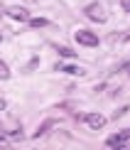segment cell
I'll return each mask as SVG.
<instances>
[{"label":"cell","mask_w":130,"mask_h":150,"mask_svg":"<svg viewBox=\"0 0 130 150\" xmlns=\"http://www.w3.org/2000/svg\"><path fill=\"white\" fill-rule=\"evenodd\" d=\"M52 126H54V121H44V123H42V128H37V133H34V138H39V135H44V133H47V130L52 128Z\"/></svg>","instance_id":"cell-10"},{"label":"cell","mask_w":130,"mask_h":150,"mask_svg":"<svg viewBox=\"0 0 130 150\" xmlns=\"http://www.w3.org/2000/svg\"><path fill=\"white\" fill-rule=\"evenodd\" d=\"M110 148H115V150H120L123 145H128L130 143V130H123V133H115V135H110V138L106 140Z\"/></svg>","instance_id":"cell-5"},{"label":"cell","mask_w":130,"mask_h":150,"mask_svg":"<svg viewBox=\"0 0 130 150\" xmlns=\"http://www.w3.org/2000/svg\"><path fill=\"white\" fill-rule=\"evenodd\" d=\"M54 69H57V71H64V74H71V76H84V74H86L81 67H76V64H61V62L54 67Z\"/></svg>","instance_id":"cell-6"},{"label":"cell","mask_w":130,"mask_h":150,"mask_svg":"<svg viewBox=\"0 0 130 150\" xmlns=\"http://www.w3.org/2000/svg\"><path fill=\"white\" fill-rule=\"evenodd\" d=\"M125 40H128V42H130V35H128V37H125Z\"/></svg>","instance_id":"cell-13"},{"label":"cell","mask_w":130,"mask_h":150,"mask_svg":"<svg viewBox=\"0 0 130 150\" xmlns=\"http://www.w3.org/2000/svg\"><path fill=\"white\" fill-rule=\"evenodd\" d=\"M57 52L61 54V57H66V59H74V57H76V52H74V49H69V47H64V45H59Z\"/></svg>","instance_id":"cell-8"},{"label":"cell","mask_w":130,"mask_h":150,"mask_svg":"<svg viewBox=\"0 0 130 150\" xmlns=\"http://www.w3.org/2000/svg\"><path fill=\"white\" fill-rule=\"evenodd\" d=\"M30 27H47L49 25V20H44V17H30Z\"/></svg>","instance_id":"cell-7"},{"label":"cell","mask_w":130,"mask_h":150,"mask_svg":"<svg viewBox=\"0 0 130 150\" xmlns=\"http://www.w3.org/2000/svg\"><path fill=\"white\" fill-rule=\"evenodd\" d=\"M5 15L10 17V20H17V22H27L30 20V12L20 8V5H10V8H5Z\"/></svg>","instance_id":"cell-4"},{"label":"cell","mask_w":130,"mask_h":150,"mask_svg":"<svg viewBox=\"0 0 130 150\" xmlns=\"http://www.w3.org/2000/svg\"><path fill=\"white\" fill-rule=\"evenodd\" d=\"M84 15L89 17V20H93V22H101V25L108 20V12H106V8H103L101 3H89L84 8Z\"/></svg>","instance_id":"cell-1"},{"label":"cell","mask_w":130,"mask_h":150,"mask_svg":"<svg viewBox=\"0 0 130 150\" xmlns=\"http://www.w3.org/2000/svg\"><path fill=\"white\" fill-rule=\"evenodd\" d=\"M79 121H84L91 130H101V128L108 123V118L101 116V113H81V116H79Z\"/></svg>","instance_id":"cell-3"},{"label":"cell","mask_w":130,"mask_h":150,"mask_svg":"<svg viewBox=\"0 0 130 150\" xmlns=\"http://www.w3.org/2000/svg\"><path fill=\"white\" fill-rule=\"evenodd\" d=\"M5 106H8V103H5V101H3V98H0V111H3V108H5Z\"/></svg>","instance_id":"cell-12"},{"label":"cell","mask_w":130,"mask_h":150,"mask_svg":"<svg viewBox=\"0 0 130 150\" xmlns=\"http://www.w3.org/2000/svg\"><path fill=\"white\" fill-rule=\"evenodd\" d=\"M120 5H123V10L130 12V0H120Z\"/></svg>","instance_id":"cell-11"},{"label":"cell","mask_w":130,"mask_h":150,"mask_svg":"<svg viewBox=\"0 0 130 150\" xmlns=\"http://www.w3.org/2000/svg\"><path fill=\"white\" fill-rule=\"evenodd\" d=\"M0 79H3V81H8V79H10V67L5 64L3 59H0Z\"/></svg>","instance_id":"cell-9"},{"label":"cell","mask_w":130,"mask_h":150,"mask_svg":"<svg viewBox=\"0 0 130 150\" xmlns=\"http://www.w3.org/2000/svg\"><path fill=\"white\" fill-rule=\"evenodd\" d=\"M74 40H76L79 47H98V35L91 32V30H76Z\"/></svg>","instance_id":"cell-2"}]
</instances>
